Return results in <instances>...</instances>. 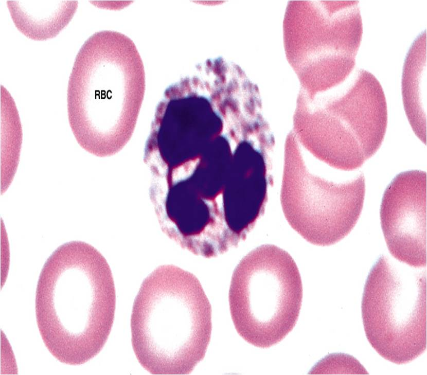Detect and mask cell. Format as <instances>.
Returning a JSON list of instances; mask_svg holds the SVG:
<instances>
[{
  "label": "cell",
  "instance_id": "cell-1",
  "mask_svg": "<svg viewBox=\"0 0 427 375\" xmlns=\"http://www.w3.org/2000/svg\"><path fill=\"white\" fill-rule=\"evenodd\" d=\"M43 342L60 362L83 364L96 356L113 324L116 292L105 258L82 241L60 246L45 262L35 293Z\"/></svg>",
  "mask_w": 427,
  "mask_h": 375
},
{
  "label": "cell",
  "instance_id": "cell-2",
  "mask_svg": "<svg viewBox=\"0 0 427 375\" xmlns=\"http://www.w3.org/2000/svg\"><path fill=\"white\" fill-rule=\"evenodd\" d=\"M145 90L144 66L132 40L111 30L91 35L67 86L68 121L79 145L99 157L116 149L119 126L136 119Z\"/></svg>",
  "mask_w": 427,
  "mask_h": 375
},
{
  "label": "cell",
  "instance_id": "cell-3",
  "mask_svg": "<svg viewBox=\"0 0 427 375\" xmlns=\"http://www.w3.org/2000/svg\"><path fill=\"white\" fill-rule=\"evenodd\" d=\"M211 329V305L192 273L163 265L144 280L133 306L131 341L148 372L189 374L205 356Z\"/></svg>",
  "mask_w": 427,
  "mask_h": 375
},
{
  "label": "cell",
  "instance_id": "cell-4",
  "mask_svg": "<svg viewBox=\"0 0 427 375\" xmlns=\"http://www.w3.org/2000/svg\"><path fill=\"white\" fill-rule=\"evenodd\" d=\"M303 286L297 266L284 249L259 246L239 262L228 294L231 317L241 337L262 348L282 341L297 321Z\"/></svg>",
  "mask_w": 427,
  "mask_h": 375
},
{
  "label": "cell",
  "instance_id": "cell-5",
  "mask_svg": "<svg viewBox=\"0 0 427 375\" xmlns=\"http://www.w3.org/2000/svg\"><path fill=\"white\" fill-rule=\"evenodd\" d=\"M361 310L366 337L385 360L406 364L426 350L425 271L381 256L367 277Z\"/></svg>",
  "mask_w": 427,
  "mask_h": 375
},
{
  "label": "cell",
  "instance_id": "cell-6",
  "mask_svg": "<svg viewBox=\"0 0 427 375\" xmlns=\"http://www.w3.org/2000/svg\"><path fill=\"white\" fill-rule=\"evenodd\" d=\"M365 192L362 173L337 183L300 167L285 172L281 205L289 224L303 238L315 245L329 246L343 239L354 227Z\"/></svg>",
  "mask_w": 427,
  "mask_h": 375
},
{
  "label": "cell",
  "instance_id": "cell-7",
  "mask_svg": "<svg viewBox=\"0 0 427 375\" xmlns=\"http://www.w3.org/2000/svg\"><path fill=\"white\" fill-rule=\"evenodd\" d=\"M380 216L388 249L397 260L415 268L426 265V173L397 174L386 188Z\"/></svg>",
  "mask_w": 427,
  "mask_h": 375
},
{
  "label": "cell",
  "instance_id": "cell-8",
  "mask_svg": "<svg viewBox=\"0 0 427 375\" xmlns=\"http://www.w3.org/2000/svg\"><path fill=\"white\" fill-rule=\"evenodd\" d=\"M7 5L17 29L31 40L56 37L70 22L77 0H8Z\"/></svg>",
  "mask_w": 427,
  "mask_h": 375
},
{
  "label": "cell",
  "instance_id": "cell-9",
  "mask_svg": "<svg viewBox=\"0 0 427 375\" xmlns=\"http://www.w3.org/2000/svg\"><path fill=\"white\" fill-rule=\"evenodd\" d=\"M2 89V87H1ZM1 90V191H6L11 183L18 166L22 131L15 103L8 92Z\"/></svg>",
  "mask_w": 427,
  "mask_h": 375
},
{
  "label": "cell",
  "instance_id": "cell-10",
  "mask_svg": "<svg viewBox=\"0 0 427 375\" xmlns=\"http://www.w3.org/2000/svg\"><path fill=\"white\" fill-rule=\"evenodd\" d=\"M316 374H368L365 368L354 357L344 353L330 354L316 366Z\"/></svg>",
  "mask_w": 427,
  "mask_h": 375
}]
</instances>
